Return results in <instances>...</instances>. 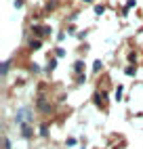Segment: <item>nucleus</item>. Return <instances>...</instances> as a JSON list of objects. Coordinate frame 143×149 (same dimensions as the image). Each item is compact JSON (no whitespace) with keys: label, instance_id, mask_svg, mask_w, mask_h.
I'll return each instance as SVG.
<instances>
[{"label":"nucleus","instance_id":"nucleus-2","mask_svg":"<svg viewBox=\"0 0 143 149\" xmlns=\"http://www.w3.org/2000/svg\"><path fill=\"white\" fill-rule=\"evenodd\" d=\"M32 32L38 34L40 38H42V36H48V34H50V27H46V25H34V27H32Z\"/></svg>","mask_w":143,"mask_h":149},{"label":"nucleus","instance_id":"nucleus-13","mask_svg":"<svg viewBox=\"0 0 143 149\" xmlns=\"http://www.w3.org/2000/svg\"><path fill=\"white\" fill-rule=\"evenodd\" d=\"M95 13H97V15H103L105 8H103V6H95Z\"/></svg>","mask_w":143,"mask_h":149},{"label":"nucleus","instance_id":"nucleus-16","mask_svg":"<svg viewBox=\"0 0 143 149\" xmlns=\"http://www.w3.org/2000/svg\"><path fill=\"white\" fill-rule=\"evenodd\" d=\"M4 149H11V143H8V139H4Z\"/></svg>","mask_w":143,"mask_h":149},{"label":"nucleus","instance_id":"nucleus-5","mask_svg":"<svg viewBox=\"0 0 143 149\" xmlns=\"http://www.w3.org/2000/svg\"><path fill=\"white\" fill-rule=\"evenodd\" d=\"M40 44H42L40 40H29V48H32V51H38V48H40Z\"/></svg>","mask_w":143,"mask_h":149},{"label":"nucleus","instance_id":"nucleus-9","mask_svg":"<svg viewBox=\"0 0 143 149\" xmlns=\"http://www.w3.org/2000/svg\"><path fill=\"white\" fill-rule=\"evenodd\" d=\"M135 72H137L135 65H128V67H126V76H135Z\"/></svg>","mask_w":143,"mask_h":149},{"label":"nucleus","instance_id":"nucleus-12","mask_svg":"<svg viewBox=\"0 0 143 149\" xmlns=\"http://www.w3.org/2000/svg\"><path fill=\"white\" fill-rule=\"evenodd\" d=\"M128 61H130L132 65H135V61H137V55H135V53H130V55H128Z\"/></svg>","mask_w":143,"mask_h":149},{"label":"nucleus","instance_id":"nucleus-4","mask_svg":"<svg viewBox=\"0 0 143 149\" xmlns=\"http://www.w3.org/2000/svg\"><path fill=\"white\" fill-rule=\"evenodd\" d=\"M74 72L82 76V72H84V61H76V63H74Z\"/></svg>","mask_w":143,"mask_h":149},{"label":"nucleus","instance_id":"nucleus-17","mask_svg":"<svg viewBox=\"0 0 143 149\" xmlns=\"http://www.w3.org/2000/svg\"><path fill=\"white\" fill-rule=\"evenodd\" d=\"M86 2H93V0H86Z\"/></svg>","mask_w":143,"mask_h":149},{"label":"nucleus","instance_id":"nucleus-10","mask_svg":"<svg viewBox=\"0 0 143 149\" xmlns=\"http://www.w3.org/2000/svg\"><path fill=\"white\" fill-rule=\"evenodd\" d=\"M120 99H122V86L116 88V101H120Z\"/></svg>","mask_w":143,"mask_h":149},{"label":"nucleus","instance_id":"nucleus-7","mask_svg":"<svg viewBox=\"0 0 143 149\" xmlns=\"http://www.w3.org/2000/svg\"><path fill=\"white\" fill-rule=\"evenodd\" d=\"M21 134H23V136H29V134H32V130H29V126H27V124L21 126Z\"/></svg>","mask_w":143,"mask_h":149},{"label":"nucleus","instance_id":"nucleus-11","mask_svg":"<svg viewBox=\"0 0 143 149\" xmlns=\"http://www.w3.org/2000/svg\"><path fill=\"white\" fill-rule=\"evenodd\" d=\"M46 128H48L46 124H44V126H40V134H42V136H46V134H48V130H46Z\"/></svg>","mask_w":143,"mask_h":149},{"label":"nucleus","instance_id":"nucleus-14","mask_svg":"<svg viewBox=\"0 0 143 149\" xmlns=\"http://www.w3.org/2000/svg\"><path fill=\"white\" fill-rule=\"evenodd\" d=\"M76 145V139H67V147H74Z\"/></svg>","mask_w":143,"mask_h":149},{"label":"nucleus","instance_id":"nucleus-6","mask_svg":"<svg viewBox=\"0 0 143 149\" xmlns=\"http://www.w3.org/2000/svg\"><path fill=\"white\" fill-rule=\"evenodd\" d=\"M101 69H103V63H101V61H95V65H93V72H95V74H99Z\"/></svg>","mask_w":143,"mask_h":149},{"label":"nucleus","instance_id":"nucleus-15","mask_svg":"<svg viewBox=\"0 0 143 149\" xmlns=\"http://www.w3.org/2000/svg\"><path fill=\"white\" fill-rule=\"evenodd\" d=\"M55 53H57V57H63V55H65V51H63V48H57Z\"/></svg>","mask_w":143,"mask_h":149},{"label":"nucleus","instance_id":"nucleus-3","mask_svg":"<svg viewBox=\"0 0 143 149\" xmlns=\"http://www.w3.org/2000/svg\"><path fill=\"white\" fill-rule=\"evenodd\" d=\"M38 109H40L42 113H50V109H53V107H50V105H48V103L44 101V99L40 97V99H38Z\"/></svg>","mask_w":143,"mask_h":149},{"label":"nucleus","instance_id":"nucleus-8","mask_svg":"<svg viewBox=\"0 0 143 149\" xmlns=\"http://www.w3.org/2000/svg\"><path fill=\"white\" fill-rule=\"evenodd\" d=\"M55 67H57V61H55V59H50V61H48V65H46V69H48V72H53Z\"/></svg>","mask_w":143,"mask_h":149},{"label":"nucleus","instance_id":"nucleus-1","mask_svg":"<svg viewBox=\"0 0 143 149\" xmlns=\"http://www.w3.org/2000/svg\"><path fill=\"white\" fill-rule=\"evenodd\" d=\"M95 105L101 107V109H105L107 107V97H105V91H97L95 93Z\"/></svg>","mask_w":143,"mask_h":149}]
</instances>
